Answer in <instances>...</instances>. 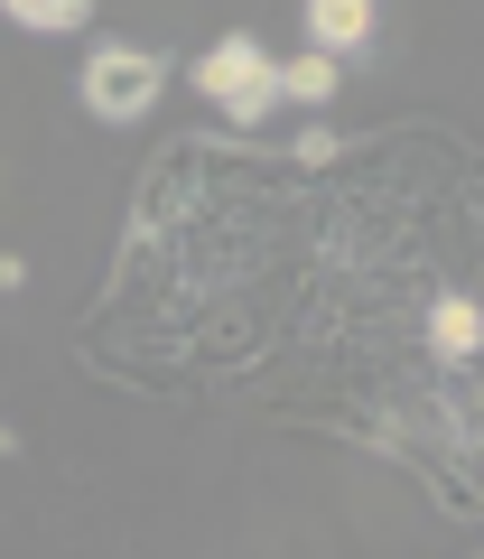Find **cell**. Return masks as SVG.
Returning <instances> with one entry per match:
<instances>
[{
    "label": "cell",
    "instance_id": "5",
    "mask_svg": "<svg viewBox=\"0 0 484 559\" xmlns=\"http://www.w3.org/2000/svg\"><path fill=\"white\" fill-rule=\"evenodd\" d=\"M280 94L326 103V94H336V57H299V66H280Z\"/></svg>",
    "mask_w": 484,
    "mask_h": 559
},
{
    "label": "cell",
    "instance_id": "3",
    "mask_svg": "<svg viewBox=\"0 0 484 559\" xmlns=\"http://www.w3.org/2000/svg\"><path fill=\"white\" fill-rule=\"evenodd\" d=\"M307 38H317V57H354L373 38V0H307Z\"/></svg>",
    "mask_w": 484,
    "mask_h": 559
},
{
    "label": "cell",
    "instance_id": "2",
    "mask_svg": "<svg viewBox=\"0 0 484 559\" xmlns=\"http://www.w3.org/2000/svg\"><path fill=\"white\" fill-rule=\"evenodd\" d=\"M196 94L215 103L233 131H262L270 103H280V66L262 57V38H242V28H233V38H215V57L196 66Z\"/></svg>",
    "mask_w": 484,
    "mask_h": 559
},
{
    "label": "cell",
    "instance_id": "1",
    "mask_svg": "<svg viewBox=\"0 0 484 559\" xmlns=\"http://www.w3.org/2000/svg\"><path fill=\"white\" fill-rule=\"evenodd\" d=\"M159 84H168V66H159V47H131V38H102L94 57H84V112L94 121H149V103H159Z\"/></svg>",
    "mask_w": 484,
    "mask_h": 559
},
{
    "label": "cell",
    "instance_id": "4",
    "mask_svg": "<svg viewBox=\"0 0 484 559\" xmlns=\"http://www.w3.org/2000/svg\"><path fill=\"white\" fill-rule=\"evenodd\" d=\"M0 20L28 28V38H65V28L94 20V0H0Z\"/></svg>",
    "mask_w": 484,
    "mask_h": 559
}]
</instances>
